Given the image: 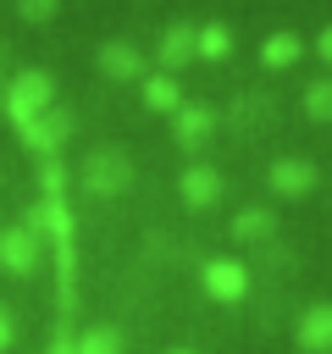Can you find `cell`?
<instances>
[{
    "instance_id": "6da1fadb",
    "label": "cell",
    "mask_w": 332,
    "mask_h": 354,
    "mask_svg": "<svg viewBox=\"0 0 332 354\" xmlns=\"http://www.w3.org/2000/svg\"><path fill=\"white\" fill-rule=\"evenodd\" d=\"M271 188H277L282 199H304V194L321 188V166L304 160V155H282V160L271 166Z\"/></svg>"
},
{
    "instance_id": "7a4b0ae2",
    "label": "cell",
    "mask_w": 332,
    "mask_h": 354,
    "mask_svg": "<svg viewBox=\"0 0 332 354\" xmlns=\"http://www.w3.org/2000/svg\"><path fill=\"white\" fill-rule=\"evenodd\" d=\"M50 94H55V88H50L44 72H22V77L11 83V116H17V122H33V116L50 105Z\"/></svg>"
},
{
    "instance_id": "3957f363",
    "label": "cell",
    "mask_w": 332,
    "mask_h": 354,
    "mask_svg": "<svg viewBox=\"0 0 332 354\" xmlns=\"http://www.w3.org/2000/svg\"><path fill=\"white\" fill-rule=\"evenodd\" d=\"M205 293L221 299V304H238V299L249 293L243 266H238V260H210V266H205Z\"/></svg>"
},
{
    "instance_id": "277c9868",
    "label": "cell",
    "mask_w": 332,
    "mask_h": 354,
    "mask_svg": "<svg viewBox=\"0 0 332 354\" xmlns=\"http://www.w3.org/2000/svg\"><path fill=\"white\" fill-rule=\"evenodd\" d=\"M293 337H299L304 354H332V304H310V310L299 315Z\"/></svg>"
},
{
    "instance_id": "5b68a950",
    "label": "cell",
    "mask_w": 332,
    "mask_h": 354,
    "mask_svg": "<svg viewBox=\"0 0 332 354\" xmlns=\"http://www.w3.org/2000/svg\"><path fill=\"white\" fill-rule=\"evenodd\" d=\"M100 72H105V77H116V83H133V77H144V55H138L133 44L111 39V44L100 50Z\"/></svg>"
},
{
    "instance_id": "8992f818",
    "label": "cell",
    "mask_w": 332,
    "mask_h": 354,
    "mask_svg": "<svg viewBox=\"0 0 332 354\" xmlns=\"http://www.w3.org/2000/svg\"><path fill=\"white\" fill-rule=\"evenodd\" d=\"M216 199H221V171L188 166V171H183V205H188V210H205V205H216Z\"/></svg>"
},
{
    "instance_id": "52a82bcc",
    "label": "cell",
    "mask_w": 332,
    "mask_h": 354,
    "mask_svg": "<svg viewBox=\"0 0 332 354\" xmlns=\"http://www.w3.org/2000/svg\"><path fill=\"white\" fill-rule=\"evenodd\" d=\"M271 232H277V216H271L266 205H249V210L232 216V238H238V243H260V238H271Z\"/></svg>"
},
{
    "instance_id": "ba28073f",
    "label": "cell",
    "mask_w": 332,
    "mask_h": 354,
    "mask_svg": "<svg viewBox=\"0 0 332 354\" xmlns=\"http://www.w3.org/2000/svg\"><path fill=\"white\" fill-rule=\"evenodd\" d=\"M122 183H127V160L122 155H94L89 160V188L94 194H116Z\"/></svg>"
},
{
    "instance_id": "9c48e42d",
    "label": "cell",
    "mask_w": 332,
    "mask_h": 354,
    "mask_svg": "<svg viewBox=\"0 0 332 354\" xmlns=\"http://www.w3.org/2000/svg\"><path fill=\"white\" fill-rule=\"evenodd\" d=\"M0 260L11 266V271H33V260H39V243H33V232H6L0 238Z\"/></svg>"
},
{
    "instance_id": "30bf717a",
    "label": "cell",
    "mask_w": 332,
    "mask_h": 354,
    "mask_svg": "<svg viewBox=\"0 0 332 354\" xmlns=\"http://www.w3.org/2000/svg\"><path fill=\"white\" fill-rule=\"evenodd\" d=\"M299 55H304V44H299L293 33H271V39L260 44V61H266V66H293Z\"/></svg>"
},
{
    "instance_id": "8fae6325",
    "label": "cell",
    "mask_w": 332,
    "mask_h": 354,
    "mask_svg": "<svg viewBox=\"0 0 332 354\" xmlns=\"http://www.w3.org/2000/svg\"><path fill=\"white\" fill-rule=\"evenodd\" d=\"M304 116L310 122H332V77L304 83Z\"/></svg>"
},
{
    "instance_id": "7c38bea8",
    "label": "cell",
    "mask_w": 332,
    "mask_h": 354,
    "mask_svg": "<svg viewBox=\"0 0 332 354\" xmlns=\"http://www.w3.org/2000/svg\"><path fill=\"white\" fill-rule=\"evenodd\" d=\"M188 55H194V33H188V28H166V39H160V61H166V66H183Z\"/></svg>"
},
{
    "instance_id": "4fadbf2b",
    "label": "cell",
    "mask_w": 332,
    "mask_h": 354,
    "mask_svg": "<svg viewBox=\"0 0 332 354\" xmlns=\"http://www.w3.org/2000/svg\"><path fill=\"white\" fill-rule=\"evenodd\" d=\"M205 133H210V111H205V105H188V111L177 116V138H183V144H205Z\"/></svg>"
},
{
    "instance_id": "5bb4252c",
    "label": "cell",
    "mask_w": 332,
    "mask_h": 354,
    "mask_svg": "<svg viewBox=\"0 0 332 354\" xmlns=\"http://www.w3.org/2000/svg\"><path fill=\"white\" fill-rule=\"evenodd\" d=\"M194 50H199V55H210V61H221V55L232 50V33H227L221 22H210V28H205V33L194 39Z\"/></svg>"
},
{
    "instance_id": "9a60e30c",
    "label": "cell",
    "mask_w": 332,
    "mask_h": 354,
    "mask_svg": "<svg viewBox=\"0 0 332 354\" xmlns=\"http://www.w3.org/2000/svg\"><path fill=\"white\" fill-rule=\"evenodd\" d=\"M77 354H122V337H116L111 326H94V332H83Z\"/></svg>"
},
{
    "instance_id": "2e32d148",
    "label": "cell",
    "mask_w": 332,
    "mask_h": 354,
    "mask_svg": "<svg viewBox=\"0 0 332 354\" xmlns=\"http://www.w3.org/2000/svg\"><path fill=\"white\" fill-rule=\"evenodd\" d=\"M144 100H149L155 111H177V83H172V77H149V83H144Z\"/></svg>"
},
{
    "instance_id": "e0dca14e",
    "label": "cell",
    "mask_w": 332,
    "mask_h": 354,
    "mask_svg": "<svg viewBox=\"0 0 332 354\" xmlns=\"http://www.w3.org/2000/svg\"><path fill=\"white\" fill-rule=\"evenodd\" d=\"M17 11H22L28 22H50V17H55V0H17Z\"/></svg>"
},
{
    "instance_id": "ac0fdd59",
    "label": "cell",
    "mask_w": 332,
    "mask_h": 354,
    "mask_svg": "<svg viewBox=\"0 0 332 354\" xmlns=\"http://www.w3.org/2000/svg\"><path fill=\"white\" fill-rule=\"evenodd\" d=\"M315 55H321V61H326V66H332V22H326V28H321V33H315Z\"/></svg>"
},
{
    "instance_id": "d6986e66",
    "label": "cell",
    "mask_w": 332,
    "mask_h": 354,
    "mask_svg": "<svg viewBox=\"0 0 332 354\" xmlns=\"http://www.w3.org/2000/svg\"><path fill=\"white\" fill-rule=\"evenodd\" d=\"M0 348H11V315L0 310Z\"/></svg>"
},
{
    "instance_id": "ffe728a7",
    "label": "cell",
    "mask_w": 332,
    "mask_h": 354,
    "mask_svg": "<svg viewBox=\"0 0 332 354\" xmlns=\"http://www.w3.org/2000/svg\"><path fill=\"white\" fill-rule=\"evenodd\" d=\"M172 354H188V348H172Z\"/></svg>"
}]
</instances>
